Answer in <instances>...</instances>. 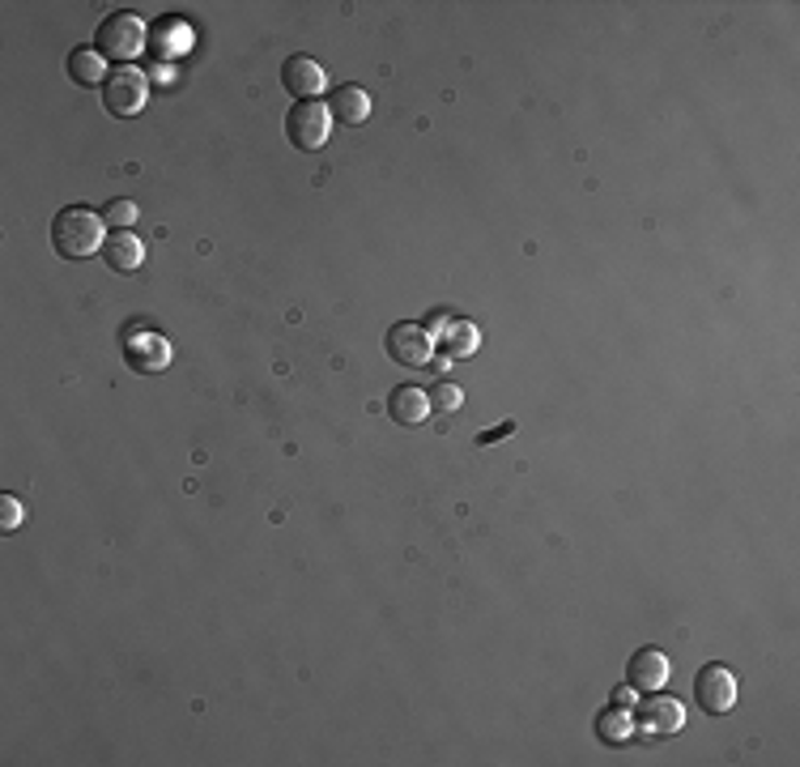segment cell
<instances>
[{
  "mask_svg": "<svg viewBox=\"0 0 800 767\" xmlns=\"http://www.w3.org/2000/svg\"><path fill=\"white\" fill-rule=\"evenodd\" d=\"M477 342H481V333H477L468 320H448V324H443V346H439V350H448L452 358H468V355H477Z\"/></svg>",
  "mask_w": 800,
  "mask_h": 767,
  "instance_id": "9a60e30c",
  "label": "cell"
},
{
  "mask_svg": "<svg viewBox=\"0 0 800 767\" xmlns=\"http://www.w3.org/2000/svg\"><path fill=\"white\" fill-rule=\"evenodd\" d=\"M333 132V112L324 103H294V112L286 116V137L298 150H320Z\"/></svg>",
  "mask_w": 800,
  "mask_h": 767,
  "instance_id": "5b68a950",
  "label": "cell"
},
{
  "mask_svg": "<svg viewBox=\"0 0 800 767\" xmlns=\"http://www.w3.org/2000/svg\"><path fill=\"white\" fill-rule=\"evenodd\" d=\"M94 52L107 60H128L145 52V22L132 13H107L94 30Z\"/></svg>",
  "mask_w": 800,
  "mask_h": 767,
  "instance_id": "7a4b0ae2",
  "label": "cell"
},
{
  "mask_svg": "<svg viewBox=\"0 0 800 767\" xmlns=\"http://www.w3.org/2000/svg\"><path fill=\"white\" fill-rule=\"evenodd\" d=\"M145 99H150V81H145V73H137V68H115L107 73V81H103V107L112 112V116L128 119L137 116L141 107H145Z\"/></svg>",
  "mask_w": 800,
  "mask_h": 767,
  "instance_id": "3957f363",
  "label": "cell"
},
{
  "mask_svg": "<svg viewBox=\"0 0 800 767\" xmlns=\"http://www.w3.org/2000/svg\"><path fill=\"white\" fill-rule=\"evenodd\" d=\"M103 260L112 265L115 273H132V269H141V260H145V243L132 235V231H115V235H107V243H103Z\"/></svg>",
  "mask_w": 800,
  "mask_h": 767,
  "instance_id": "8fae6325",
  "label": "cell"
},
{
  "mask_svg": "<svg viewBox=\"0 0 800 767\" xmlns=\"http://www.w3.org/2000/svg\"><path fill=\"white\" fill-rule=\"evenodd\" d=\"M694 700H698V708L711 712V716L733 712V704H737V678H733V669H724V665L698 669V678H694Z\"/></svg>",
  "mask_w": 800,
  "mask_h": 767,
  "instance_id": "8992f818",
  "label": "cell"
},
{
  "mask_svg": "<svg viewBox=\"0 0 800 767\" xmlns=\"http://www.w3.org/2000/svg\"><path fill=\"white\" fill-rule=\"evenodd\" d=\"M52 243H56L60 256H68V260H86V256H94V252H103V214H94V209H86V205H68V209H60L56 222H52Z\"/></svg>",
  "mask_w": 800,
  "mask_h": 767,
  "instance_id": "6da1fadb",
  "label": "cell"
},
{
  "mask_svg": "<svg viewBox=\"0 0 800 767\" xmlns=\"http://www.w3.org/2000/svg\"><path fill=\"white\" fill-rule=\"evenodd\" d=\"M512 431H515V422H503V426H494V431H481V435H477V444L486 448V444H494V439H507Z\"/></svg>",
  "mask_w": 800,
  "mask_h": 767,
  "instance_id": "ffe728a7",
  "label": "cell"
},
{
  "mask_svg": "<svg viewBox=\"0 0 800 767\" xmlns=\"http://www.w3.org/2000/svg\"><path fill=\"white\" fill-rule=\"evenodd\" d=\"M68 77L77 81V86H103L107 81V68H103V56L94 52V48H77V52H68Z\"/></svg>",
  "mask_w": 800,
  "mask_h": 767,
  "instance_id": "5bb4252c",
  "label": "cell"
},
{
  "mask_svg": "<svg viewBox=\"0 0 800 767\" xmlns=\"http://www.w3.org/2000/svg\"><path fill=\"white\" fill-rule=\"evenodd\" d=\"M669 674H673V665H669V656H664L660 649H638L634 656H630V665H627L630 691H643V695H651V691H664Z\"/></svg>",
  "mask_w": 800,
  "mask_h": 767,
  "instance_id": "ba28073f",
  "label": "cell"
},
{
  "mask_svg": "<svg viewBox=\"0 0 800 767\" xmlns=\"http://www.w3.org/2000/svg\"><path fill=\"white\" fill-rule=\"evenodd\" d=\"M103 218H107V222H112V227H119V231H128V227H132V222H137V205H132V201H124V196H119V201H112V205H107V209H103Z\"/></svg>",
  "mask_w": 800,
  "mask_h": 767,
  "instance_id": "ac0fdd59",
  "label": "cell"
},
{
  "mask_svg": "<svg viewBox=\"0 0 800 767\" xmlns=\"http://www.w3.org/2000/svg\"><path fill=\"white\" fill-rule=\"evenodd\" d=\"M26 521V508L13 499V495H0V529L4 533H13L17 525Z\"/></svg>",
  "mask_w": 800,
  "mask_h": 767,
  "instance_id": "d6986e66",
  "label": "cell"
},
{
  "mask_svg": "<svg viewBox=\"0 0 800 767\" xmlns=\"http://www.w3.org/2000/svg\"><path fill=\"white\" fill-rule=\"evenodd\" d=\"M124 358H128L132 371L154 375V371H163V367L171 362V346H167V337H158V333H132V337L124 342Z\"/></svg>",
  "mask_w": 800,
  "mask_h": 767,
  "instance_id": "9c48e42d",
  "label": "cell"
},
{
  "mask_svg": "<svg viewBox=\"0 0 800 767\" xmlns=\"http://www.w3.org/2000/svg\"><path fill=\"white\" fill-rule=\"evenodd\" d=\"M282 86H286L298 103H311L324 90V68L311 56H289L282 64Z\"/></svg>",
  "mask_w": 800,
  "mask_h": 767,
  "instance_id": "30bf717a",
  "label": "cell"
},
{
  "mask_svg": "<svg viewBox=\"0 0 800 767\" xmlns=\"http://www.w3.org/2000/svg\"><path fill=\"white\" fill-rule=\"evenodd\" d=\"M682 725H686V708L673 695H656L651 691V700H643L638 712H634V733H643V738H669Z\"/></svg>",
  "mask_w": 800,
  "mask_h": 767,
  "instance_id": "52a82bcc",
  "label": "cell"
},
{
  "mask_svg": "<svg viewBox=\"0 0 800 767\" xmlns=\"http://www.w3.org/2000/svg\"><path fill=\"white\" fill-rule=\"evenodd\" d=\"M601 738H609V742H627L630 733H634V716H627V708H609L601 712Z\"/></svg>",
  "mask_w": 800,
  "mask_h": 767,
  "instance_id": "2e32d148",
  "label": "cell"
},
{
  "mask_svg": "<svg viewBox=\"0 0 800 767\" xmlns=\"http://www.w3.org/2000/svg\"><path fill=\"white\" fill-rule=\"evenodd\" d=\"M328 112L337 124H366L371 116V94L362 86H337L333 99H328Z\"/></svg>",
  "mask_w": 800,
  "mask_h": 767,
  "instance_id": "7c38bea8",
  "label": "cell"
},
{
  "mask_svg": "<svg viewBox=\"0 0 800 767\" xmlns=\"http://www.w3.org/2000/svg\"><path fill=\"white\" fill-rule=\"evenodd\" d=\"M388 410H392V418L404 422V426H417V422L430 418V397H426L422 388H413V384H400L397 393H392V401H388Z\"/></svg>",
  "mask_w": 800,
  "mask_h": 767,
  "instance_id": "4fadbf2b",
  "label": "cell"
},
{
  "mask_svg": "<svg viewBox=\"0 0 800 767\" xmlns=\"http://www.w3.org/2000/svg\"><path fill=\"white\" fill-rule=\"evenodd\" d=\"M388 355L404 362V367H430L435 362V329L400 320V324L388 329Z\"/></svg>",
  "mask_w": 800,
  "mask_h": 767,
  "instance_id": "277c9868",
  "label": "cell"
},
{
  "mask_svg": "<svg viewBox=\"0 0 800 767\" xmlns=\"http://www.w3.org/2000/svg\"><path fill=\"white\" fill-rule=\"evenodd\" d=\"M426 397H430V410L439 413H456L464 406V393H460V384H452V380H439Z\"/></svg>",
  "mask_w": 800,
  "mask_h": 767,
  "instance_id": "e0dca14e",
  "label": "cell"
}]
</instances>
